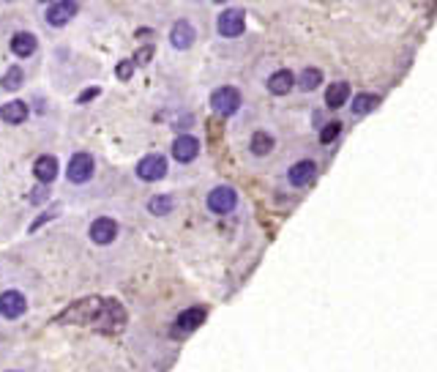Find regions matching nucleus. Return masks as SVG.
<instances>
[{
  "instance_id": "dca6fc26",
  "label": "nucleus",
  "mask_w": 437,
  "mask_h": 372,
  "mask_svg": "<svg viewBox=\"0 0 437 372\" xmlns=\"http://www.w3.org/2000/svg\"><path fill=\"white\" fill-rule=\"evenodd\" d=\"M292 85H295V77H292V72H287V69L276 72V75L268 79V88H271V93H276V96H285V93H290Z\"/></svg>"
},
{
  "instance_id": "cd10ccee",
  "label": "nucleus",
  "mask_w": 437,
  "mask_h": 372,
  "mask_svg": "<svg viewBox=\"0 0 437 372\" xmlns=\"http://www.w3.org/2000/svg\"><path fill=\"white\" fill-rule=\"evenodd\" d=\"M41 3H50V0H41Z\"/></svg>"
},
{
  "instance_id": "2eb2a0df",
  "label": "nucleus",
  "mask_w": 437,
  "mask_h": 372,
  "mask_svg": "<svg viewBox=\"0 0 437 372\" xmlns=\"http://www.w3.org/2000/svg\"><path fill=\"white\" fill-rule=\"evenodd\" d=\"M347 99H350V85H347V82H334V85L325 90V104H328V107H342Z\"/></svg>"
},
{
  "instance_id": "bb28decb",
  "label": "nucleus",
  "mask_w": 437,
  "mask_h": 372,
  "mask_svg": "<svg viewBox=\"0 0 437 372\" xmlns=\"http://www.w3.org/2000/svg\"><path fill=\"white\" fill-rule=\"evenodd\" d=\"M47 195H50V189H47V184H41V186L33 192V197H30V200H33V203H41V200H47Z\"/></svg>"
},
{
  "instance_id": "1a4fd4ad",
  "label": "nucleus",
  "mask_w": 437,
  "mask_h": 372,
  "mask_svg": "<svg viewBox=\"0 0 437 372\" xmlns=\"http://www.w3.org/2000/svg\"><path fill=\"white\" fill-rule=\"evenodd\" d=\"M170 41L175 50H189L194 44V28L186 22V19H178L172 25V33H170Z\"/></svg>"
},
{
  "instance_id": "9b49d317",
  "label": "nucleus",
  "mask_w": 437,
  "mask_h": 372,
  "mask_svg": "<svg viewBox=\"0 0 437 372\" xmlns=\"http://www.w3.org/2000/svg\"><path fill=\"white\" fill-rule=\"evenodd\" d=\"M197 153H200V143H197L192 135H181V137L172 143V156H175L178 161H192V159H197Z\"/></svg>"
},
{
  "instance_id": "aec40b11",
  "label": "nucleus",
  "mask_w": 437,
  "mask_h": 372,
  "mask_svg": "<svg viewBox=\"0 0 437 372\" xmlns=\"http://www.w3.org/2000/svg\"><path fill=\"white\" fill-rule=\"evenodd\" d=\"M271 150H274V137H271V135L257 132V135L252 137V153H254V156H265V153H271Z\"/></svg>"
},
{
  "instance_id": "0eeeda50",
  "label": "nucleus",
  "mask_w": 437,
  "mask_h": 372,
  "mask_svg": "<svg viewBox=\"0 0 437 372\" xmlns=\"http://www.w3.org/2000/svg\"><path fill=\"white\" fill-rule=\"evenodd\" d=\"M115 235H118V222L115 219H110V217H99L96 222L90 224V238L96 241V244H112L115 241Z\"/></svg>"
},
{
  "instance_id": "393cba45",
  "label": "nucleus",
  "mask_w": 437,
  "mask_h": 372,
  "mask_svg": "<svg viewBox=\"0 0 437 372\" xmlns=\"http://www.w3.org/2000/svg\"><path fill=\"white\" fill-rule=\"evenodd\" d=\"M99 93H101L99 88H88V90H82V93H79V99H77V101H79V104H88V101H90L93 96H99Z\"/></svg>"
},
{
  "instance_id": "6e6552de",
  "label": "nucleus",
  "mask_w": 437,
  "mask_h": 372,
  "mask_svg": "<svg viewBox=\"0 0 437 372\" xmlns=\"http://www.w3.org/2000/svg\"><path fill=\"white\" fill-rule=\"evenodd\" d=\"M74 14H77V0H58V3L47 11V22L55 25V28H61V25L72 22Z\"/></svg>"
},
{
  "instance_id": "f3484780",
  "label": "nucleus",
  "mask_w": 437,
  "mask_h": 372,
  "mask_svg": "<svg viewBox=\"0 0 437 372\" xmlns=\"http://www.w3.org/2000/svg\"><path fill=\"white\" fill-rule=\"evenodd\" d=\"M203 320H205V309H186V312L178 317V329H181V331H194Z\"/></svg>"
},
{
  "instance_id": "c85d7f7f",
  "label": "nucleus",
  "mask_w": 437,
  "mask_h": 372,
  "mask_svg": "<svg viewBox=\"0 0 437 372\" xmlns=\"http://www.w3.org/2000/svg\"><path fill=\"white\" fill-rule=\"evenodd\" d=\"M216 3H224V0H216Z\"/></svg>"
},
{
  "instance_id": "ddd939ff",
  "label": "nucleus",
  "mask_w": 437,
  "mask_h": 372,
  "mask_svg": "<svg viewBox=\"0 0 437 372\" xmlns=\"http://www.w3.org/2000/svg\"><path fill=\"white\" fill-rule=\"evenodd\" d=\"M11 52L14 55H19V58H30L33 52H36V36L33 33H14V39H11Z\"/></svg>"
},
{
  "instance_id": "7ed1b4c3",
  "label": "nucleus",
  "mask_w": 437,
  "mask_h": 372,
  "mask_svg": "<svg viewBox=\"0 0 437 372\" xmlns=\"http://www.w3.org/2000/svg\"><path fill=\"white\" fill-rule=\"evenodd\" d=\"M137 175L143 181H161L167 175V159L159 156V153H150L137 164Z\"/></svg>"
},
{
  "instance_id": "f257e3e1",
  "label": "nucleus",
  "mask_w": 437,
  "mask_h": 372,
  "mask_svg": "<svg viewBox=\"0 0 437 372\" xmlns=\"http://www.w3.org/2000/svg\"><path fill=\"white\" fill-rule=\"evenodd\" d=\"M211 107H214V112H218V115H232L241 107V93L235 88H230V85H224V88L214 90Z\"/></svg>"
},
{
  "instance_id": "4468645a",
  "label": "nucleus",
  "mask_w": 437,
  "mask_h": 372,
  "mask_svg": "<svg viewBox=\"0 0 437 372\" xmlns=\"http://www.w3.org/2000/svg\"><path fill=\"white\" fill-rule=\"evenodd\" d=\"M0 118L6 121V124H22V121H28V104H22V101H8V104H3L0 107Z\"/></svg>"
},
{
  "instance_id": "39448f33",
  "label": "nucleus",
  "mask_w": 437,
  "mask_h": 372,
  "mask_svg": "<svg viewBox=\"0 0 437 372\" xmlns=\"http://www.w3.org/2000/svg\"><path fill=\"white\" fill-rule=\"evenodd\" d=\"M235 203H238V197H235V192H232L230 186H216V189L208 195V208H211L214 214H230V211L235 208Z\"/></svg>"
},
{
  "instance_id": "a878e982",
  "label": "nucleus",
  "mask_w": 437,
  "mask_h": 372,
  "mask_svg": "<svg viewBox=\"0 0 437 372\" xmlns=\"http://www.w3.org/2000/svg\"><path fill=\"white\" fill-rule=\"evenodd\" d=\"M150 55H153V47H143V50L137 52L134 63H140V66H143V63H148V61H150Z\"/></svg>"
},
{
  "instance_id": "423d86ee",
  "label": "nucleus",
  "mask_w": 437,
  "mask_h": 372,
  "mask_svg": "<svg viewBox=\"0 0 437 372\" xmlns=\"http://www.w3.org/2000/svg\"><path fill=\"white\" fill-rule=\"evenodd\" d=\"M25 306H28V301H25V296H22L19 291H6V293H0V315H3V317L14 320V317H19V315L25 312Z\"/></svg>"
},
{
  "instance_id": "9d476101",
  "label": "nucleus",
  "mask_w": 437,
  "mask_h": 372,
  "mask_svg": "<svg viewBox=\"0 0 437 372\" xmlns=\"http://www.w3.org/2000/svg\"><path fill=\"white\" fill-rule=\"evenodd\" d=\"M314 175H317V167H314V161H298V164H292L290 173H287V178H290L292 186H309L312 181H314Z\"/></svg>"
},
{
  "instance_id": "b1692460",
  "label": "nucleus",
  "mask_w": 437,
  "mask_h": 372,
  "mask_svg": "<svg viewBox=\"0 0 437 372\" xmlns=\"http://www.w3.org/2000/svg\"><path fill=\"white\" fill-rule=\"evenodd\" d=\"M134 61H121L118 63V69H115V75H118V79H132V75H134Z\"/></svg>"
},
{
  "instance_id": "a211bd4d",
  "label": "nucleus",
  "mask_w": 437,
  "mask_h": 372,
  "mask_svg": "<svg viewBox=\"0 0 437 372\" xmlns=\"http://www.w3.org/2000/svg\"><path fill=\"white\" fill-rule=\"evenodd\" d=\"M377 104H380V96L361 93V96H356V101H353V112H356V115H366V112H372Z\"/></svg>"
},
{
  "instance_id": "6ab92c4d",
  "label": "nucleus",
  "mask_w": 437,
  "mask_h": 372,
  "mask_svg": "<svg viewBox=\"0 0 437 372\" xmlns=\"http://www.w3.org/2000/svg\"><path fill=\"white\" fill-rule=\"evenodd\" d=\"M175 203H172V197L170 195H156V197H150V203H148V211L150 214H156V217H164V214H170V208H172Z\"/></svg>"
},
{
  "instance_id": "20e7f679",
  "label": "nucleus",
  "mask_w": 437,
  "mask_h": 372,
  "mask_svg": "<svg viewBox=\"0 0 437 372\" xmlns=\"http://www.w3.org/2000/svg\"><path fill=\"white\" fill-rule=\"evenodd\" d=\"M66 175L74 184H85L90 175H93V159L88 153H74L69 167H66Z\"/></svg>"
},
{
  "instance_id": "4be33fe9",
  "label": "nucleus",
  "mask_w": 437,
  "mask_h": 372,
  "mask_svg": "<svg viewBox=\"0 0 437 372\" xmlns=\"http://www.w3.org/2000/svg\"><path fill=\"white\" fill-rule=\"evenodd\" d=\"M320 82H323V75H320L317 69H306L303 75L298 77V85H301V90H314Z\"/></svg>"
},
{
  "instance_id": "5701e85b",
  "label": "nucleus",
  "mask_w": 437,
  "mask_h": 372,
  "mask_svg": "<svg viewBox=\"0 0 437 372\" xmlns=\"http://www.w3.org/2000/svg\"><path fill=\"white\" fill-rule=\"evenodd\" d=\"M339 132H342V126H339V124L334 121L331 126H325V129H323V135H320V140H323V143L328 146V143H334V140L339 137Z\"/></svg>"
},
{
  "instance_id": "f03ea898",
  "label": "nucleus",
  "mask_w": 437,
  "mask_h": 372,
  "mask_svg": "<svg viewBox=\"0 0 437 372\" xmlns=\"http://www.w3.org/2000/svg\"><path fill=\"white\" fill-rule=\"evenodd\" d=\"M243 28H246V14H243V8H230V11H224V14L218 17V33H221L224 39L241 36Z\"/></svg>"
},
{
  "instance_id": "f8f14e48",
  "label": "nucleus",
  "mask_w": 437,
  "mask_h": 372,
  "mask_svg": "<svg viewBox=\"0 0 437 372\" xmlns=\"http://www.w3.org/2000/svg\"><path fill=\"white\" fill-rule=\"evenodd\" d=\"M33 175L41 184H52L58 178V159L55 156H39L36 164H33Z\"/></svg>"
},
{
  "instance_id": "412c9836",
  "label": "nucleus",
  "mask_w": 437,
  "mask_h": 372,
  "mask_svg": "<svg viewBox=\"0 0 437 372\" xmlns=\"http://www.w3.org/2000/svg\"><path fill=\"white\" fill-rule=\"evenodd\" d=\"M22 79H25V72L19 69V66H11L6 77L0 79V85L6 88V90H17V88H22Z\"/></svg>"
}]
</instances>
